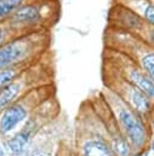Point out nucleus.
I'll use <instances>...</instances> for the list:
<instances>
[{
  "instance_id": "obj_11",
  "label": "nucleus",
  "mask_w": 154,
  "mask_h": 156,
  "mask_svg": "<svg viewBox=\"0 0 154 156\" xmlns=\"http://www.w3.org/2000/svg\"><path fill=\"white\" fill-rule=\"evenodd\" d=\"M115 2L121 4L129 10L141 16L147 23L154 26V5L153 0H116Z\"/></svg>"
},
{
  "instance_id": "obj_17",
  "label": "nucleus",
  "mask_w": 154,
  "mask_h": 156,
  "mask_svg": "<svg viewBox=\"0 0 154 156\" xmlns=\"http://www.w3.org/2000/svg\"><path fill=\"white\" fill-rule=\"evenodd\" d=\"M144 156H147V155H144Z\"/></svg>"
},
{
  "instance_id": "obj_7",
  "label": "nucleus",
  "mask_w": 154,
  "mask_h": 156,
  "mask_svg": "<svg viewBox=\"0 0 154 156\" xmlns=\"http://www.w3.org/2000/svg\"><path fill=\"white\" fill-rule=\"evenodd\" d=\"M108 88H118V90L112 89L114 93H116L132 110H135L138 115H148V112L152 111V101L144 91L124 79L118 73L114 76L113 83L108 84Z\"/></svg>"
},
{
  "instance_id": "obj_5",
  "label": "nucleus",
  "mask_w": 154,
  "mask_h": 156,
  "mask_svg": "<svg viewBox=\"0 0 154 156\" xmlns=\"http://www.w3.org/2000/svg\"><path fill=\"white\" fill-rule=\"evenodd\" d=\"M46 68L35 60L34 62L29 63L12 82L6 84L0 90V111L4 110L6 106L23 96L30 89L45 84L47 82H41V78H45Z\"/></svg>"
},
{
  "instance_id": "obj_2",
  "label": "nucleus",
  "mask_w": 154,
  "mask_h": 156,
  "mask_svg": "<svg viewBox=\"0 0 154 156\" xmlns=\"http://www.w3.org/2000/svg\"><path fill=\"white\" fill-rule=\"evenodd\" d=\"M49 32L38 30L11 37L0 46V71L16 65H28L38 60L47 48Z\"/></svg>"
},
{
  "instance_id": "obj_10",
  "label": "nucleus",
  "mask_w": 154,
  "mask_h": 156,
  "mask_svg": "<svg viewBox=\"0 0 154 156\" xmlns=\"http://www.w3.org/2000/svg\"><path fill=\"white\" fill-rule=\"evenodd\" d=\"M36 128L38 124L35 119H27V123L23 126V128L18 130L12 138L5 141V146L10 151V154H12L13 156L21 155L24 151L28 143L30 141L34 133L36 132Z\"/></svg>"
},
{
  "instance_id": "obj_6",
  "label": "nucleus",
  "mask_w": 154,
  "mask_h": 156,
  "mask_svg": "<svg viewBox=\"0 0 154 156\" xmlns=\"http://www.w3.org/2000/svg\"><path fill=\"white\" fill-rule=\"evenodd\" d=\"M109 20H110V27L129 32L146 43H149L153 45V40L148 38V33L153 34V27L149 23H147L141 16L135 13L133 11L129 10L127 7L122 6L121 4L115 2L109 12Z\"/></svg>"
},
{
  "instance_id": "obj_9",
  "label": "nucleus",
  "mask_w": 154,
  "mask_h": 156,
  "mask_svg": "<svg viewBox=\"0 0 154 156\" xmlns=\"http://www.w3.org/2000/svg\"><path fill=\"white\" fill-rule=\"evenodd\" d=\"M76 156H116L105 135H90L79 146Z\"/></svg>"
},
{
  "instance_id": "obj_15",
  "label": "nucleus",
  "mask_w": 154,
  "mask_h": 156,
  "mask_svg": "<svg viewBox=\"0 0 154 156\" xmlns=\"http://www.w3.org/2000/svg\"><path fill=\"white\" fill-rule=\"evenodd\" d=\"M35 156H46V155H42V154H40V155H35Z\"/></svg>"
},
{
  "instance_id": "obj_12",
  "label": "nucleus",
  "mask_w": 154,
  "mask_h": 156,
  "mask_svg": "<svg viewBox=\"0 0 154 156\" xmlns=\"http://www.w3.org/2000/svg\"><path fill=\"white\" fill-rule=\"evenodd\" d=\"M30 0H0V23L5 22L18 7Z\"/></svg>"
},
{
  "instance_id": "obj_8",
  "label": "nucleus",
  "mask_w": 154,
  "mask_h": 156,
  "mask_svg": "<svg viewBox=\"0 0 154 156\" xmlns=\"http://www.w3.org/2000/svg\"><path fill=\"white\" fill-rule=\"evenodd\" d=\"M124 57L125 60L122 61V63L118 65V68H119L118 74L121 76L127 82H130L131 84H133L135 87H137L138 89H141L142 91H144L150 99H153L154 96L153 78H150L132 58H130L125 54H124Z\"/></svg>"
},
{
  "instance_id": "obj_13",
  "label": "nucleus",
  "mask_w": 154,
  "mask_h": 156,
  "mask_svg": "<svg viewBox=\"0 0 154 156\" xmlns=\"http://www.w3.org/2000/svg\"><path fill=\"white\" fill-rule=\"evenodd\" d=\"M34 62V61H33ZM29 65V63H28ZM28 65H16V66H11L7 68H4L0 71V90L8 84L10 82H12Z\"/></svg>"
},
{
  "instance_id": "obj_3",
  "label": "nucleus",
  "mask_w": 154,
  "mask_h": 156,
  "mask_svg": "<svg viewBox=\"0 0 154 156\" xmlns=\"http://www.w3.org/2000/svg\"><path fill=\"white\" fill-rule=\"evenodd\" d=\"M110 91V99L113 101L108 104L112 108L115 110V119L125 135L126 140L129 141L132 152L138 151L141 154V150L144 147V145L148 143L147 138V127L143 123L141 115H138L135 110H132L116 93H114L112 89H108Z\"/></svg>"
},
{
  "instance_id": "obj_1",
  "label": "nucleus",
  "mask_w": 154,
  "mask_h": 156,
  "mask_svg": "<svg viewBox=\"0 0 154 156\" xmlns=\"http://www.w3.org/2000/svg\"><path fill=\"white\" fill-rule=\"evenodd\" d=\"M56 0H30L18 7L5 23L13 35L47 30L58 15Z\"/></svg>"
},
{
  "instance_id": "obj_16",
  "label": "nucleus",
  "mask_w": 154,
  "mask_h": 156,
  "mask_svg": "<svg viewBox=\"0 0 154 156\" xmlns=\"http://www.w3.org/2000/svg\"><path fill=\"white\" fill-rule=\"evenodd\" d=\"M0 156H2V152H1V151H0Z\"/></svg>"
},
{
  "instance_id": "obj_14",
  "label": "nucleus",
  "mask_w": 154,
  "mask_h": 156,
  "mask_svg": "<svg viewBox=\"0 0 154 156\" xmlns=\"http://www.w3.org/2000/svg\"><path fill=\"white\" fill-rule=\"evenodd\" d=\"M11 37H13L12 32L10 30V28L7 27V24L5 22L0 23V46L6 41L8 40Z\"/></svg>"
},
{
  "instance_id": "obj_4",
  "label": "nucleus",
  "mask_w": 154,
  "mask_h": 156,
  "mask_svg": "<svg viewBox=\"0 0 154 156\" xmlns=\"http://www.w3.org/2000/svg\"><path fill=\"white\" fill-rule=\"evenodd\" d=\"M50 84L45 83L38 85L29 91H27L23 96L6 106L4 110L0 111V135H7L13 132L19 124L25 122L32 111L38 105H40V96L49 94Z\"/></svg>"
}]
</instances>
